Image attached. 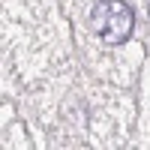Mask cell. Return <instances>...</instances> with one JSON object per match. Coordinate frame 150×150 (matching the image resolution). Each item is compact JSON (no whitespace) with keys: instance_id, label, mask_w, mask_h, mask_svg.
Wrapping results in <instances>:
<instances>
[{"instance_id":"6da1fadb","label":"cell","mask_w":150,"mask_h":150,"mask_svg":"<svg viewBox=\"0 0 150 150\" xmlns=\"http://www.w3.org/2000/svg\"><path fill=\"white\" fill-rule=\"evenodd\" d=\"M90 30L105 45H123L135 33V12L126 0H99L90 9Z\"/></svg>"}]
</instances>
